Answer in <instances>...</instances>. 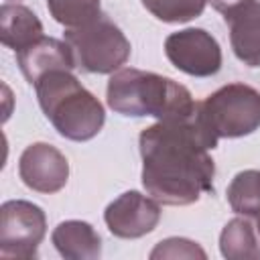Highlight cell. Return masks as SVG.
<instances>
[{
    "mask_svg": "<svg viewBox=\"0 0 260 260\" xmlns=\"http://www.w3.org/2000/svg\"><path fill=\"white\" fill-rule=\"evenodd\" d=\"M150 258H207L205 250L187 238H167L154 246Z\"/></svg>",
    "mask_w": 260,
    "mask_h": 260,
    "instance_id": "cell-18",
    "label": "cell"
},
{
    "mask_svg": "<svg viewBox=\"0 0 260 260\" xmlns=\"http://www.w3.org/2000/svg\"><path fill=\"white\" fill-rule=\"evenodd\" d=\"M228 203L238 215L260 217V171H240L228 185Z\"/></svg>",
    "mask_w": 260,
    "mask_h": 260,
    "instance_id": "cell-15",
    "label": "cell"
},
{
    "mask_svg": "<svg viewBox=\"0 0 260 260\" xmlns=\"http://www.w3.org/2000/svg\"><path fill=\"white\" fill-rule=\"evenodd\" d=\"M108 106L120 116H152L156 120L187 116L197 102L179 81L134 67H122L108 79Z\"/></svg>",
    "mask_w": 260,
    "mask_h": 260,
    "instance_id": "cell-2",
    "label": "cell"
},
{
    "mask_svg": "<svg viewBox=\"0 0 260 260\" xmlns=\"http://www.w3.org/2000/svg\"><path fill=\"white\" fill-rule=\"evenodd\" d=\"M197 112L217 140L242 138L260 128V91L248 83H228L197 102Z\"/></svg>",
    "mask_w": 260,
    "mask_h": 260,
    "instance_id": "cell-4",
    "label": "cell"
},
{
    "mask_svg": "<svg viewBox=\"0 0 260 260\" xmlns=\"http://www.w3.org/2000/svg\"><path fill=\"white\" fill-rule=\"evenodd\" d=\"M16 63L30 85H35L49 71H55V69L73 71V67H77L71 47L65 41H59L53 37H41L32 45L18 51Z\"/></svg>",
    "mask_w": 260,
    "mask_h": 260,
    "instance_id": "cell-11",
    "label": "cell"
},
{
    "mask_svg": "<svg viewBox=\"0 0 260 260\" xmlns=\"http://www.w3.org/2000/svg\"><path fill=\"white\" fill-rule=\"evenodd\" d=\"M47 8L55 22L65 28L81 26L102 14L100 0H47Z\"/></svg>",
    "mask_w": 260,
    "mask_h": 260,
    "instance_id": "cell-16",
    "label": "cell"
},
{
    "mask_svg": "<svg viewBox=\"0 0 260 260\" xmlns=\"http://www.w3.org/2000/svg\"><path fill=\"white\" fill-rule=\"evenodd\" d=\"M219 252L228 260H260V230L254 217L238 215L219 234Z\"/></svg>",
    "mask_w": 260,
    "mask_h": 260,
    "instance_id": "cell-14",
    "label": "cell"
},
{
    "mask_svg": "<svg viewBox=\"0 0 260 260\" xmlns=\"http://www.w3.org/2000/svg\"><path fill=\"white\" fill-rule=\"evenodd\" d=\"M37 100L55 130L75 142L91 140L106 122L102 102L69 69H55L35 83Z\"/></svg>",
    "mask_w": 260,
    "mask_h": 260,
    "instance_id": "cell-3",
    "label": "cell"
},
{
    "mask_svg": "<svg viewBox=\"0 0 260 260\" xmlns=\"http://www.w3.org/2000/svg\"><path fill=\"white\" fill-rule=\"evenodd\" d=\"M104 221L116 238L136 240L150 234L158 225L160 205L156 199L138 191H126L106 207Z\"/></svg>",
    "mask_w": 260,
    "mask_h": 260,
    "instance_id": "cell-8",
    "label": "cell"
},
{
    "mask_svg": "<svg viewBox=\"0 0 260 260\" xmlns=\"http://www.w3.org/2000/svg\"><path fill=\"white\" fill-rule=\"evenodd\" d=\"M47 234L45 211L24 199L4 201L0 207V258L32 260Z\"/></svg>",
    "mask_w": 260,
    "mask_h": 260,
    "instance_id": "cell-6",
    "label": "cell"
},
{
    "mask_svg": "<svg viewBox=\"0 0 260 260\" xmlns=\"http://www.w3.org/2000/svg\"><path fill=\"white\" fill-rule=\"evenodd\" d=\"M142 6L158 20L179 24L203 14L207 0H140Z\"/></svg>",
    "mask_w": 260,
    "mask_h": 260,
    "instance_id": "cell-17",
    "label": "cell"
},
{
    "mask_svg": "<svg viewBox=\"0 0 260 260\" xmlns=\"http://www.w3.org/2000/svg\"><path fill=\"white\" fill-rule=\"evenodd\" d=\"M234 55L248 67H260V0H246L223 14Z\"/></svg>",
    "mask_w": 260,
    "mask_h": 260,
    "instance_id": "cell-10",
    "label": "cell"
},
{
    "mask_svg": "<svg viewBox=\"0 0 260 260\" xmlns=\"http://www.w3.org/2000/svg\"><path fill=\"white\" fill-rule=\"evenodd\" d=\"M142 187L162 205H191L213 193L217 138L203 124L197 106L187 116L156 120L138 136Z\"/></svg>",
    "mask_w": 260,
    "mask_h": 260,
    "instance_id": "cell-1",
    "label": "cell"
},
{
    "mask_svg": "<svg viewBox=\"0 0 260 260\" xmlns=\"http://www.w3.org/2000/svg\"><path fill=\"white\" fill-rule=\"evenodd\" d=\"M167 59L191 77H211L221 69V49L205 28H183L165 39Z\"/></svg>",
    "mask_w": 260,
    "mask_h": 260,
    "instance_id": "cell-7",
    "label": "cell"
},
{
    "mask_svg": "<svg viewBox=\"0 0 260 260\" xmlns=\"http://www.w3.org/2000/svg\"><path fill=\"white\" fill-rule=\"evenodd\" d=\"M256 223H258V230H260V217H256Z\"/></svg>",
    "mask_w": 260,
    "mask_h": 260,
    "instance_id": "cell-20",
    "label": "cell"
},
{
    "mask_svg": "<svg viewBox=\"0 0 260 260\" xmlns=\"http://www.w3.org/2000/svg\"><path fill=\"white\" fill-rule=\"evenodd\" d=\"M18 175L22 183L37 193H57L67 185L69 162L53 144L32 142L18 158Z\"/></svg>",
    "mask_w": 260,
    "mask_h": 260,
    "instance_id": "cell-9",
    "label": "cell"
},
{
    "mask_svg": "<svg viewBox=\"0 0 260 260\" xmlns=\"http://www.w3.org/2000/svg\"><path fill=\"white\" fill-rule=\"evenodd\" d=\"M65 43L71 47L77 67L87 73H114L130 57V41L106 14L67 28Z\"/></svg>",
    "mask_w": 260,
    "mask_h": 260,
    "instance_id": "cell-5",
    "label": "cell"
},
{
    "mask_svg": "<svg viewBox=\"0 0 260 260\" xmlns=\"http://www.w3.org/2000/svg\"><path fill=\"white\" fill-rule=\"evenodd\" d=\"M51 242L55 250L67 260H95L102 256V238L91 223L81 219L61 221L53 234Z\"/></svg>",
    "mask_w": 260,
    "mask_h": 260,
    "instance_id": "cell-12",
    "label": "cell"
},
{
    "mask_svg": "<svg viewBox=\"0 0 260 260\" xmlns=\"http://www.w3.org/2000/svg\"><path fill=\"white\" fill-rule=\"evenodd\" d=\"M217 12H221V14H225V12H230L232 8H236L238 4H242V2H246V0H207Z\"/></svg>",
    "mask_w": 260,
    "mask_h": 260,
    "instance_id": "cell-19",
    "label": "cell"
},
{
    "mask_svg": "<svg viewBox=\"0 0 260 260\" xmlns=\"http://www.w3.org/2000/svg\"><path fill=\"white\" fill-rule=\"evenodd\" d=\"M43 37V22L39 16L22 4L0 6V41L14 53L32 45Z\"/></svg>",
    "mask_w": 260,
    "mask_h": 260,
    "instance_id": "cell-13",
    "label": "cell"
}]
</instances>
